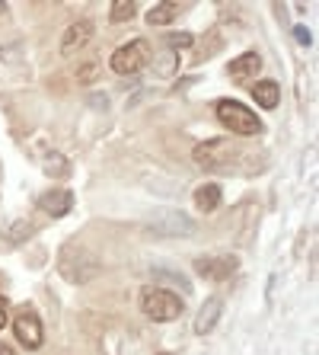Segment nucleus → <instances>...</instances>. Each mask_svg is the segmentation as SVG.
<instances>
[{
  "label": "nucleus",
  "instance_id": "f257e3e1",
  "mask_svg": "<svg viewBox=\"0 0 319 355\" xmlns=\"http://www.w3.org/2000/svg\"><path fill=\"white\" fill-rule=\"evenodd\" d=\"M57 272L64 275L71 285H86V282H93L102 272V259H99L90 247L67 243V247L57 253Z\"/></svg>",
  "mask_w": 319,
  "mask_h": 355
},
{
  "label": "nucleus",
  "instance_id": "f03ea898",
  "mask_svg": "<svg viewBox=\"0 0 319 355\" xmlns=\"http://www.w3.org/2000/svg\"><path fill=\"white\" fill-rule=\"evenodd\" d=\"M138 301H140L144 317H150V320H156V323H170V320H176V317H182V311H185L179 295L170 288H160V285H147V288L140 291Z\"/></svg>",
  "mask_w": 319,
  "mask_h": 355
},
{
  "label": "nucleus",
  "instance_id": "7ed1b4c3",
  "mask_svg": "<svg viewBox=\"0 0 319 355\" xmlns=\"http://www.w3.org/2000/svg\"><path fill=\"white\" fill-rule=\"evenodd\" d=\"M214 112H217V122H224L230 132H237V135H259L262 132V119L255 116L249 106L237 103V99H221V103L214 106Z\"/></svg>",
  "mask_w": 319,
  "mask_h": 355
},
{
  "label": "nucleus",
  "instance_id": "20e7f679",
  "mask_svg": "<svg viewBox=\"0 0 319 355\" xmlns=\"http://www.w3.org/2000/svg\"><path fill=\"white\" fill-rule=\"evenodd\" d=\"M147 231L160 234V237H192L195 221L179 208H156V211L147 215Z\"/></svg>",
  "mask_w": 319,
  "mask_h": 355
},
{
  "label": "nucleus",
  "instance_id": "39448f33",
  "mask_svg": "<svg viewBox=\"0 0 319 355\" xmlns=\"http://www.w3.org/2000/svg\"><path fill=\"white\" fill-rule=\"evenodd\" d=\"M147 58H150L147 42L131 39V42H125L122 49L112 51V71L115 74H138L140 67L147 64Z\"/></svg>",
  "mask_w": 319,
  "mask_h": 355
},
{
  "label": "nucleus",
  "instance_id": "423d86ee",
  "mask_svg": "<svg viewBox=\"0 0 319 355\" xmlns=\"http://www.w3.org/2000/svg\"><path fill=\"white\" fill-rule=\"evenodd\" d=\"M13 333H17V339L26 349H39L42 343H45V330H42V320H39V314H35L33 307H23V311L17 314V320H13Z\"/></svg>",
  "mask_w": 319,
  "mask_h": 355
},
{
  "label": "nucleus",
  "instance_id": "0eeeda50",
  "mask_svg": "<svg viewBox=\"0 0 319 355\" xmlns=\"http://www.w3.org/2000/svg\"><path fill=\"white\" fill-rule=\"evenodd\" d=\"M230 154H233V144L227 138H211L195 148V164L205 166V170H217V166H224L230 160Z\"/></svg>",
  "mask_w": 319,
  "mask_h": 355
},
{
  "label": "nucleus",
  "instance_id": "6e6552de",
  "mask_svg": "<svg viewBox=\"0 0 319 355\" xmlns=\"http://www.w3.org/2000/svg\"><path fill=\"white\" fill-rule=\"evenodd\" d=\"M237 257H230V253H221V257H205V259H195V272L205 275L211 282H224L230 275L237 272Z\"/></svg>",
  "mask_w": 319,
  "mask_h": 355
},
{
  "label": "nucleus",
  "instance_id": "1a4fd4ad",
  "mask_svg": "<svg viewBox=\"0 0 319 355\" xmlns=\"http://www.w3.org/2000/svg\"><path fill=\"white\" fill-rule=\"evenodd\" d=\"M93 39V23L90 19H77V23H71L64 29V35H61V51L64 55H74V51L86 49Z\"/></svg>",
  "mask_w": 319,
  "mask_h": 355
},
{
  "label": "nucleus",
  "instance_id": "9d476101",
  "mask_svg": "<svg viewBox=\"0 0 319 355\" xmlns=\"http://www.w3.org/2000/svg\"><path fill=\"white\" fill-rule=\"evenodd\" d=\"M221 314H224V297H217V295L205 297V304H201V311H198V317H195V333L198 336H208V333L217 327Z\"/></svg>",
  "mask_w": 319,
  "mask_h": 355
},
{
  "label": "nucleus",
  "instance_id": "9b49d317",
  "mask_svg": "<svg viewBox=\"0 0 319 355\" xmlns=\"http://www.w3.org/2000/svg\"><path fill=\"white\" fill-rule=\"evenodd\" d=\"M262 67V55L259 51H246V55H239V58L230 61V80L233 83H246L249 77H255V71Z\"/></svg>",
  "mask_w": 319,
  "mask_h": 355
},
{
  "label": "nucleus",
  "instance_id": "f8f14e48",
  "mask_svg": "<svg viewBox=\"0 0 319 355\" xmlns=\"http://www.w3.org/2000/svg\"><path fill=\"white\" fill-rule=\"evenodd\" d=\"M42 211H48L51 218H64L71 208H74V192L71 189H55L48 196H42Z\"/></svg>",
  "mask_w": 319,
  "mask_h": 355
},
{
  "label": "nucleus",
  "instance_id": "ddd939ff",
  "mask_svg": "<svg viewBox=\"0 0 319 355\" xmlns=\"http://www.w3.org/2000/svg\"><path fill=\"white\" fill-rule=\"evenodd\" d=\"M221 198H224L221 186H217V182H205V186H198L195 189V208L198 211H205V215H211L214 208L221 205Z\"/></svg>",
  "mask_w": 319,
  "mask_h": 355
},
{
  "label": "nucleus",
  "instance_id": "4468645a",
  "mask_svg": "<svg viewBox=\"0 0 319 355\" xmlns=\"http://www.w3.org/2000/svg\"><path fill=\"white\" fill-rule=\"evenodd\" d=\"M253 96H255V103L262 109H278V103H281V87L275 80H259L253 87Z\"/></svg>",
  "mask_w": 319,
  "mask_h": 355
},
{
  "label": "nucleus",
  "instance_id": "2eb2a0df",
  "mask_svg": "<svg viewBox=\"0 0 319 355\" xmlns=\"http://www.w3.org/2000/svg\"><path fill=\"white\" fill-rule=\"evenodd\" d=\"M150 275H154L156 282H163V285H179L182 295H192V285H188L185 279H182L179 269H172V266H163V263H154L150 266Z\"/></svg>",
  "mask_w": 319,
  "mask_h": 355
},
{
  "label": "nucleus",
  "instance_id": "dca6fc26",
  "mask_svg": "<svg viewBox=\"0 0 319 355\" xmlns=\"http://www.w3.org/2000/svg\"><path fill=\"white\" fill-rule=\"evenodd\" d=\"M35 234V224L33 221H13L3 227V234H0V240L3 243H10V247H19V243H26V240Z\"/></svg>",
  "mask_w": 319,
  "mask_h": 355
},
{
  "label": "nucleus",
  "instance_id": "f3484780",
  "mask_svg": "<svg viewBox=\"0 0 319 355\" xmlns=\"http://www.w3.org/2000/svg\"><path fill=\"white\" fill-rule=\"evenodd\" d=\"M179 10H182V3H172V0L154 3V7H150V13H147V23L150 26H170L172 19L179 17Z\"/></svg>",
  "mask_w": 319,
  "mask_h": 355
},
{
  "label": "nucleus",
  "instance_id": "a211bd4d",
  "mask_svg": "<svg viewBox=\"0 0 319 355\" xmlns=\"http://www.w3.org/2000/svg\"><path fill=\"white\" fill-rule=\"evenodd\" d=\"M154 71L160 77H172L176 71H179V51H172V49H160V55L154 58Z\"/></svg>",
  "mask_w": 319,
  "mask_h": 355
},
{
  "label": "nucleus",
  "instance_id": "6ab92c4d",
  "mask_svg": "<svg viewBox=\"0 0 319 355\" xmlns=\"http://www.w3.org/2000/svg\"><path fill=\"white\" fill-rule=\"evenodd\" d=\"M138 13V3L134 0H115L112 10H109V19L112 23H125V19H131Z\"/></svg>",
  "mask_w": 319,
  "mask_h": 355
},
{
  "label": "nucleus",
  "instance_id": "aec40b11",
  "mask_svg": "<svg viewBox=\"0 0 319 355\" xmlns=\"http://www.w3.org/2000/svg\"><path fill=\"white\" fill-rule=\"evenodd\" d=\"M45 173L64 180V176H71V164H67L61 154H48V157H45Z\"/></svg>",
  "mask_w": 319,
  "mask_h": 355
},
{
  "label": "nucleus",
  "instance_id": "412c9836",
  "mask_svg": "<svg viewBox=\"0 0 319 355\" xmlns=\"http://www.w3.org/2000/svg\"><path fill=\"white\" fill-rule=\"evenodd\" d=\"M192 42H195V35L192 33H172V35H166V49H188V45H192Z\"/></svg>",
  "mask_w": 319,
  "mask_h": 355
},
{
  "label": "nucleus",
  "instance_id": "4be33fe9",
  "mask_svg": "<svg viewBox=\"0 0 319 355\" xmlns=\"http://www.w3.org/2000/svg\"><path fill=\"white\" fill-rule=\"evenodd\" d=\"M96 77H99V67L93 64V61H90V64H83L80 71H77V83H93Z\"/></svg>",
  "mask_w": 319,
  "mask_h": 355
},
{
  "label": "nucleus",
  "instance_id": "5701e85b",
  "mask_svg": "<svg viewBox=\"0 0 319 355\" xmlns=\"http://www.w3.org/2000/svg\"><path fill=\"white\" fill-rule=\"evenodd\" d=\"M294 39L300 42V45H307V49L313 45V33L307 29V26H294Z\"/></svg>",
  "mask_w": 319,
  "mask_h": 355
},
{
  "label": "nucleus",
  "instance_id": "b1692460",
  "mask_svg": "<svg viewBox=\"0 0 319 355\" xmlns=\"http://www.w3.org/2000/svg\"><path fill=\"white\" fill-rule=\"evenodd\" d=\"M7 317H10V301L3 295H0V330L7 327Z\"/></svg>",
  "mask_w": 319,
  "mask_h": 355
},
{
  "label": "nucleus",
  "instance_id": "393cba45",
  "mask_svg": "<svg viewBox=\"0 0 319 355\" xmlns=\"http://www.w3.org/2000/svg\"><path fill=\"white\" fill-rule=\"evenodd\" d=\"M0 355H19V352H13L10 346H0Z\"/></svg>",
  "mask_w": 319,
  "mask_h": 355
},
{
  "label": "nucleus",
  "instance_id": "a878e982",
  "mask_svg": "<svg viewBox=\"0 0 319 355\" xmlns=\"http://www.w3.org/2000/svg\"><path fill=\"white\" fill-rule=\"evenodd\" d=\"M7 10H10L7 3H0V17H7Z\"/></svg>",
  "mask_w": 319,
  "mask_h": 355
}]
</instances>
